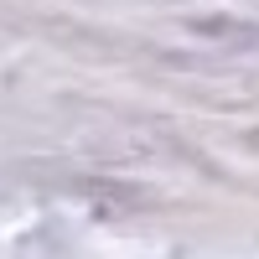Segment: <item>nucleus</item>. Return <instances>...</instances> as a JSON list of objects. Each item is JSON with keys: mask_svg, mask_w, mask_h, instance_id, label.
I'll return each instance as SVG.
<instances>
[{"mask_svg": "<svg viewBox=\"0 0 259 259\" xmlns=\"http://www.w3.org/2000/svg\"><path fill=\"white\" fill-rule=\"evenodd\" d=\"M249 145H254V150H259V130H249Z\"/></svg>", "mask_w": 259, "mask_h": 259, "instance_id": "1", "label": "nucleus"}]
</instances>
